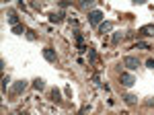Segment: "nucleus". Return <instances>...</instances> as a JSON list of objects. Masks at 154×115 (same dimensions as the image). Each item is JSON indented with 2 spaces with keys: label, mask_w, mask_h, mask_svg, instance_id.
Segmentation results:
<instances>
[{
  "label": "nucleus",
  "mask_w": 154,
  "mask_h": 115,
  "mask_svg": "<svg viewBox=\"0 0 154 115\" xmlns=\"http://www.w3.org/2000/svg\"><path fill=\"white\" fill-rule=\"evenodd\" d=\"M119 82H121L125 89H131V86L136 84V78H134V74H130V72H121V74H119Z\"/></svg>",
  "instance_id": "f257e3e1"
},
{
  "label": "nucleus",
  "mask_w": 154,
  "mask_h": 115,
  "mask_svg": "<svg viewBox=\"0 0 154 115\" xmlns=\"http://www.w3.org/2000/svg\"><path fill=\"white\" fill-rule=\"evenodd\" d=\"M123 66H125L128 70H136L138 66H140V60L134 58V56H125L123 58Z\"/></svg>",
  "instance_id": "f03ea898"
},
{
  "label": "nucleus",
  "mask_w": 154,
  "mask_h": 115,
  "mask_svg": "<svg viewBox=\"0 0 154 115\" xmlns=\"http://www.w3.org/2000/svg\"><path fill=\"white\" fill-rule=\"evenodd\" d=\"M88 23L91 25H101L103 23V12L101 11H91L88 12Z\"/></svg>",
  "instance_id": "7ed1b4c3"
},
{
  "label": "nucleus",
  "mask_w": 154,
  "mask_h": 115,
  "mask_svg": "<svg viewBox=\"0 0 154 115\" xmlns=\"http://www.w3.org/2000/svg\"><path fill=\"white\" fill-rule=\"evenodd\" d=\"M27 84H29L27 80H17L14 84H12V95H21V92L27 89Z\"/></svg>",
  "instance_id": "20e7f679"
},
{
  "label": "nucleus",
  "mask_w": 154,
  "mask_h": 115,
  "mask_svg": "<svg viewBox=\"0 0 154 115\" xmlns=\"http://www.w3.org/2000/svg\"><path fill=\"white\" fill-rule=\"evenodd\" d=\"M43 58L48 60L49 64H56V60H58V56H56V51H54L51 47H45V49H43Z\"/></svg>",
  "instance_id": "39448f33"
},
{
  "label": "nucleus",
  "mask_w": 154,
  "mask_h": 115,
  "mask_svg": "<svg viewBox=\"0 0 154 115\" xmlns=\"http://www.w3.org/2000/svg\"><path fill=\"white\" fill-rule=\"evenodd\" d=\"M64 12L58 11V12H49V23H60V21H64Z\"/></svg>",
  "instance_id": "423d86ee"
},
{
  "label": "nucleus",
  "mask_w": 154,
  "mask_h": 115,
  "mask_svg": "<svg viewBox=\"0 0 154 115\" xmlns=\"http://www.w3.org/2000/svg\"><path fill=\"white\" fill-rule=\"evenodd\" d=\"M113 27H115L113 23L105 21V23H101V25H99V33H109V31H113Z\"/></svg>",
  "instance_id": "0eeeda50"
},
{
  "label": "nucleus",
  "mask_w": 154,
  "mask_h": 115,
  "mask_svg": "<svg viewBox=\"0 0 154 115\" xmlns=\"http://www.w3.org/2000/svg\"><path fill=\"white\" fill-rule=\"evenodd\" d=\"M49 99H51L54 103H60V101H62V92H60V89H51V91H49Z\"/></svg>",
  "instance_id": "6e6552de"
},
{
  "label": "nucleus",
  "mask_w": 154,
  "mask_h": 115,
  "mask_svg": "<svg viewBox=\"0 0 154 115\" xmlns=\"http://www.w3.org/2000/svg\"><path fill=\"white\" fill-rule=\"evenodd\" d=\"M121 99H123V101H125L128 105H134L136 101H138V97H136V95H131V92H125V95H123Z\"/></svg>",
  "instance_id": "1a4fd4ad"
},
{
  "label": "nucleus",
  "mask_w": 154,
  "mask_h": 115,
  "mask_svg": "<svg viewBox=\"0 0 154 115\" xmlns=\"http://www.w3.org/2000/svg\"><path fill=\"white\" fill-rule=\"evenodd\" d=\"M33 89L43 91V89H45V80H43V78H35V80H33Z\"/></svg>",
  "instance_id": "9d476101"
},
{
  "label": "nucleus",
  "mask_w": 154,
  "mask_h": 115,
  "mask_svg": "<svg viewBox=\"0 0 154 115\" xmlns=\"http://www.w3.org/2000/svg\"><path fill=\"white\" fill-rule=\"evenodd\" d=\"M8 23H11V27H17V25H21V23H19V17H17L14 12H8Z\"/></svg>",
  "instance_id": "9b49d317"
},
{
  "label": "nucleus",
  "mask_w": 154,
  "mask_h": 115,
  "mask_svg": "<svg viewBox=\"0 0 154 115\" xmlns=\"http://www.w3.org/2000/svg\"><path fill=\"white\" fill-rule=\"evenodd\" d=\"M140 35H154V27H152V25L142 27V29H140Z\"/></svg>",
  "instance_id": "f8f14e48"
},
{
  "label": "nucleus",
  "mask_w": 154,
  "mask_h": 115,
  "mask_svg": "<svg viewBox=\"0 0 154 115\" xmlns=\"http://www.w3.org/2000/svg\"><path fill=\"white\" fill-rule=\"evenodd\" d=\"M12 33L14 35H23V33H27V29H25L23 23H21V25H17V27H12Z\"/></svg>",
  "instance_id": "ddd939ff"
},
{
  "label": "nucleus",
  "mask_w": 154,
  "mask_h": 115,
  "mask_svg": "<svg viewBox=\"0 0 154 115\" xmlns=\"http://www.w3.org/2000/svg\"><path fill=\"white\" fill-rule=\"evenodd\" d=\"M111 41L117 45V43H121L123 41V33H113V37H111Z\"/></svg>",
  "instance_id": "4468645a"
},
{
  "label": "nucleus",
  "mask_w": 154,
  "mask_h": 115,
  "mask_svg": "<svg viewBox=\"0 0 154 115\" xmlns=\"http://www.w3.org/2000/svg\"><path fill=\"white\" fill-rule=\"evenodd\" d=\"M25 35H27L29 41H35V39H37V33H35V31H31V29H27V33H25Z\"/></svg>",
  "instance_id": "2eb2a0df"
},
{
  "label": "nucleus",
  "mask_w": 154,
  "mask_h": 115,
  "mask_svg": "<svg viewBox=\"0 0 154 115\" xmlns=\"http://www.w3.org/2000/svg\"><path fill=\"white\" fill-rule=\"evenodd\" d=\"M8 84H11V78H8V76H4V78H2V92H6Z\"/></svg>",
  "instance_id": "dca6fc26"
},
{
  "label": "nucleus",
  "mask_w": 154,
  "mask_h": 115,
  "mask_svg": "<svg viewBox=\"0 0 154 115\" xmlns=\"http://www.w3.org/2000/svg\"><path fill=\"white\" fill-rule=\"evenodd\" d=\"M78 6H80V8H84V11H88V8H93V2H91V0H88V2H80Z\"/></svg>",
  "instance_id": "f3484780"
},
{
  "label": "nucleus",
  "mask_w": 154,
  "mask_h": 115,
  "mask_svg": "<svg viewBox=\"0 0 154 115\" xmlns=\"http://www.w3.org/2000/svg\"><path fill=\"white\" fill-rule=\"evenodd\" d=\"M136 49H150V45H148L146 41H138V45H136Z\"/></svg>",
  "instance_id": "a211bd4d"
},
{
  "label": "nucleus",
  "mask_w": 154,
  "mask_h": 115,
  "mask_svg": "<svg viewBox=\"0 0 154 115\" xmlns=\"http://www.w3.org/2000/svg\"><path fill=\"white\" fill-rule=\"evenodd\" d=\"M88 60H91V62H95V60H97V54H95V49H88Z\"/></svg>",
  "instance_id": "6ab92c4d"
},
{
  "label": "nucleus",
  "mask_w": 154,
  "mask_h": 115,
  "mask_svg": "<svg viewBox=\"0 0 154 115\" xmlns=\"http://www.w3.org/2000/svg\"><path fill=\"white\" fill-rule=\"evenodd\" d=\"M146 66H148V68H150V70H154V58H150V60L146 62Z\"/></svg>",
  "instance_id": "aec40b11"
},
{
  "label": "nucleus",
  "mask_w": 154,
  "mask_h": 115,
  "mask_svg": "<svg viewBox=\"0 0 154 115\" xmlns=\"http://www.w3.org/2000/svg\"><path fill=\"white\" fill-rule=\"evenodd\" d=\"M146 107H154V99H148L146 101Z\"/></svg>",
  "instance_id": "412c9836"
},
{
  "label": "nucleus",
  "mask_w": 154,
  "mask_h": 115,
  "mask_svg": "<svg viewBox=\"0 0 154 115\" xmlns=\"http://www.w3.org/2000/svg\"><path fill=\"white\" fill-rule=\"evenodd\" d=\"M19 115H29V113H19Z\"/></svg>",
  "instance_id": "4be33fe9"
},
{
  "label": "nucleus",
  "mask_w": 154,
  "mask_h": 115,
  "mask_svg": "<svg viewBox=\"0 0 154 115\" xmlns=\"http://www.w3.org/2000/svg\"><path fill=\"white\" fill-rule=\"evenodd\" d=\"M78 115H80V113H78Z\"/></svg>",
  "instance_id": "5701e85b"
}]
</instances>
